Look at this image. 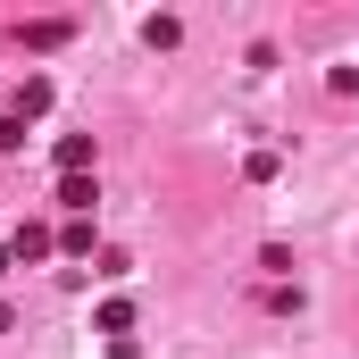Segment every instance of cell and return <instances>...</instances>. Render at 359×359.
I'll return each instance as SVG.
<instances>
[{"label": "cell", "mask_w": 359, "mask_h": 359, "mask_svg": "<svg viewBox=\"0 0 359 359\" xmlns=\"http://www.w3.org/2000/svg\"><path fill=\"white\" fill-rule=\"evenodd\" d=\"M8 251H17V259H25V268H34V259H50V251H59V234H50V226H42V217H25V226H17V234H8Z\"/></svg>", "instance_id": "obj_1"}, {"label": "cell", "mask_w": 359, "mask_h": 359, "mask_svg": "<svg viewBox=\"0 0 359 359\" xmlns=\"http://www.w3.org/2000/svg\"><path fill=\"white\" fill-rule=\"evenodd\" d=\"M42 109H50V76H25L8 92V117H42Z\"/></svg>", "instance_id": "obj_2"}, {"label": "cell", "mask_w": 359, "mask_h": 359, "mask_svg": "<svg viewBox=\"0 0 359 359\" xmlns=\"http://www.w3.org/2000/svg\"><path fill=\"white\" fill-rule=\"evenodd\" d=\"M92 201H100L92 176H59V209H67V217H92Z\"/></svg>", "instance_id": "obj_3"}, {"label": "cell", "mask_w": 359, "mask_h": 359, "mask_svg": "<svg viewBox=\"0 0 359 359\" xmlns=\"http://www.w3.org/2000/svg\"><path fill=\"white\" fill-rule=\"evenodd\" d=\"M59 176H92V134H59Z\"/></svg>", "instance_id": "obj_4"}, {"label": "cell", "mask_w": 359, "mask_h": 359, "mask_svg": "<svg viewBox=\"0 0 359 359\" xmlns=\"http://www.w3.org/2000/svg\"><path fill=\"white\" fill-rule=\"evenodd\" d=\"M59 251H67V259H84V251H92V217H67V234H59Z\"/></svg>", "instance_id": "obj_5"}, {"label": "cell", "mask_w": 359, "mask_h": 359, "mask_svg": "<svg viewBox=\"0 0 359 359\" xmlns=\"http://www.w3.org/2000/svg\"><path fill=\"white\" fill-rule=\"evenodd\" d=\"M134 326V301H100V334H126Z\"/></svg>", "instance_id": "obj_6"}, {"label": "cell", "mask_w": 359, "mask_h": 359, "mask_svg": "<svg viewBox=\"0 0 359 359\" xmlns=\"http://www.w3.org/2000/svg\"><path fill=\"white\" fill-rule=\"evenodd\" d=\"M0 151H25V117H8V109H0Z\"/></svg>", "instance_id": "obj_7"}, {"label": "cell", "mask_w": 359, "mask_h": 359, "mask_svg": "<svg viewBox=\"0 0 359 359\" xmlns=\"http://www.w3.org/2000/svg\"><path fill=\"white\" fill-rule=\"evenodd\" d=\"M8 259H17V251H8V243H0V276H8Z\"/></svg>", "instance_id": "obj_8"}]
</instances>
